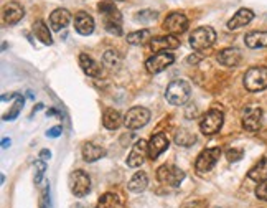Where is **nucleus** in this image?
I'll use <instances>...</instances> for the list:
<instances>
[{"label":"nucleus","mask_w":267,"mask_h":208,"mask_svg":"<svg viewBox=\"0 0 267 208\" xmlns=\"http://www.w3.org/2000/svg\"><path fill=\"white\" fill-rule=\"evenodd\" d=\"M99 12L102 13V24L107 33L119 37L122 35V15L117 10L114 0H104L99 3Z\"/></svg>","instance_id":"f257e3e1"},{"label":"nucleus","mask_w":267,"mask_h":208,"mask_svg":"<svg viewBox=\"0 0 267 208\" xmlns=\"http://www.w3.org/2000/svg\"><path fill=\"white\" fill-rule=\"evenodd\" d=\"M190 94H192V86H190L188 81L173 79L169 86H167L165 98H167V101L170 104H173V106H183V104L190 99Z\"/></svg>","instance_id":"f03ea898"},{"label":"nucleus","mask_w":267,"mask_h":208,"mask_svg":"<svg viewBox=\"0 0 267 208\" xmlns=\"http://www.w3.org/2000/svg\"><path fill=\"white\" fill-rule=\"evenodd\" d=\"M244 86L247 91L257 93L267 88V68L266 66H252L244 75Z\"/></svg>","instance_id":"7ed1b4c3"},{"label":"nucleus","mask_w":267,"mask_h":208,"mask_svg":"<svg viewBox=\"0 0 267 208\" xmlns=\"http://www.w3.org/2000/svg\"><path fill=\"white\" fill-rule=\"evenodd\" d=\"M216 42V31L211 26H198L196 30H193V33L190 35V45L196 52H203L213 47V43Z\"/></svg>","instance_id":"20e7f679"},{"label":"nucleus","mask_w":267,"mask_h":208,"mask_svg":"<svg viewBox=\"0 0 267 208\" xmlns=\"http://www.w3.org/2000/svg\"><path fill=\"white\" fill-rule=\"evenodd\" d=\"M185 179V172L175 165H162L157 169V180L169 187H178Z\"/></svg>","instance_id":"39448f33"},{"label":"nucleus","mask_w":267,"mask_h":208,"mask_svg":"<svg viewBox=\"0 0 267 208\" xmlns=\"http://www.w3.org/2000/svg\"><path fill=\"white\" fill-rule=\"evenodd\" d=\"M223 123H224L223 111L211 109V111H208L205 114V117L201 119L200 129L205 135H213V134L219 132L221 128H223Z\"/></svg>","instance_id":"423d86ee"},{"label":"nucleus","mask_w":267,"mask_h":208,"mask_svg":"<svg viewBox=\"0 0 267 208\" xmlns=\"http://www.w3.org/2000/svg\"><path fill=\"white\" fill-rule=\"evenodd\" d=\"M150 121V111L147 107L135 106L130 107L124 117V124L127 129H140Z\"/></svg>","instance_id":"0eeeda50"},{"label":"nucleus","mask_w":267,"mask_h":208,"mask_svg":"<svg viewBox=\"0 0 267 208\" xmlns=\"http://www.w3.org/2000/svg\"><path fill=\"white\" fill-rule=\"evenodd\" d=\"M219 157H221L219 147L206 149V151H203L200 156H198L196 162H194V169H196L198 174H206V172H210L213 167L216 165Z\"/></svg>","instance_id":"6e6552de"},{"label":"nucleus","mask_w":267,"mask_h":208,"mask_svg":"<svg viewBox=\"0 0 267 208\" xmlns=\"http://www.w3.org/2000/svg\"><path fill=\"white\" fill-rule=\"evenodd\" d=\"M70 188L76 197H84L91 190V179L83 170H74L70 175Z\"/></svg>","instance_id":"1a4fd4ad"},{"label":"nucleus","mask_w":267,"mask_h":208,"mask_svg":"<svg viewBox=\"0 0 267 208\" xmlns=\"http://www.w3.org/2000/svg\"><path fill=\"white\" fill-rule=\"evenodd\" d=\"M173 61H175V56L171 55V53L158 52L146 61V68L150 75H157V73H162L164 70H167Z\"/></svg>","instance_id":"9d476101"},{"label":"nucleus","mask_w":267,"mask_h":208,"mask_svg":"<svg viewBox=\"0 0 267 208\" xmlns=\"http://www.w3.org/2000/svg\"><path fill=\"white\" fill-rule=\"evenodd\" d=\"M188 28V19L182 12H173L164 22V30L169 35H182Z\"/></svg>","instance_id":"9b49d317"},{"label":"nucleus","mask_w":267,"mask_h":208,"mask_svg":"<svg viewBox=\"0 0 267 208\" xmlns=\"http://www.w3.org/2000/svg\"><path fill=\"white\" fill-rule=\"evenodd\" d=\"M262 124V109L259 106H247L243 112V128L247 132H257Z\"/></svg>","instance_id":"f8f14e48"},{"label":"nucleus","mask_w":267,"mask_h":208,"mask_svg":"<svg viewBox=\"0 0 267 208\" xmlns=\"http://www.w3.org/2000/svg\"><path fill=\"white\" fill-rule=\"evenodd\" d=\"M148 156V144L144 141V139H140L134 144L132 151H130L129 157H127V165L132 167V169H137L146 162Z\"/></svg>","instance_id":"ddd939ff"},{"label":"nucleus","mask_w":267,"mask_h":208,"mask_svg":"<svg viewBox=\"0 0 267 208\" xmlns=\"http://www.w3.org/2000/svg\"><path fill=\"white\" fill-rule=\"evenodd\" d=\"M169 146H170V141L165 134H162V132L153 134L152 139L148 141V157H150L152 160L158 159V157L169 149Z\"/></svg>","instance_id":"4468645a"},{"label":"nucleus","mask_w":267,"mask_h":208,"mask_svg":"<svg viewBox=\"0 0 267 208\" xmlns=\"http://www.w3.org/2000/svg\"><path fill=\"white\" fill-rule=\"evenodd\" d=\"M2 15H3V22L7 25H15L24 19L25 15V10L20 3L17 2H8L3 5V10H2Z\"/></svg>","instance_id":"2eb2a0df"},{"label":"nucleus","mask_w":267,"mask_h":208,"mask_svg":"<svg viewBox=\"0 0 267 208\" xmlns=\"http://www.w3.org/2000/svg\"><path fill=\"white\" fill-rule=\"evenodd\" d=\"M180 47V40L175 35H165V37H157L150 40V48L153 53L158 52H169Z\"/></svg>","instance_id":"dca6fc26"},{"label":"nucleus","mask_w":267,"mask_h":208,"mask_svg":"<svg viewBox=\"0 0 267 208\" xmlns=\"http://www.w3.org/2000/svg\"><path fill=\"white\" fill-rule=\"evenodd\" d=\"M74 28L79 35H91L94 31V20L91 15H88L86 12H78L74 17Z\"/></svg>","instance_id":"f3484780"},{"label":"nucleus","mask_w":267,"mask_h":208,"mask_svg":"<svg viewBox=\"0 0 267 208\" xmlns=\"http://www.w3.org/2000/svg\"><path fill=\"white\" fill-rule=\"evenodd\" d=\"M254 19V12L249 10V8H239V10L234 13V17L228 22V28L229 30H238L241 26H246L249 22H252Z\"/></svg>","instance_id":"a211bd4d"},{"label":"nucleus","mask_w":267,"mask_h":208,"mask_svg":"<svg viewBox=\"0 0 267 208\" xmlns=\"http://www.w3.org/2000/svg\"><path fill=\"white\" fill-rule=\"evenodd\" d=\"M216 60H218L219 65L228 66V68L238 66L239 61H241V52H239L238 48H226L218 53Z\"/></svg>","instance_id":"6ab92c4d"},{"label":"nucleus","mask_w":267,"mask_h":208,"mask_svg":"<svg viewBox=\"0 0 267 208\" xmlns=\"http://www.w3.org/2000/svg\"><path fill=\"white\" fill-rule=\"evenodd\" d=\"M71 20V13L66 8H56L55 12L49 15V26L55 31H60L63 28H66V25Z\"/></svg>","instance_id":"aec40b11"},{"label":"nucleus","mask_w":267,"mask_h":208,"mask_svg":"<svg viewBox=\"0 0 267 208\" xmlns=\"http://www.w3.org/2000/svg\"><path fill=\"white\" fill-rule=\"evenodd\" d=\"M79 66L81 70L88 76H91V78H99V76H101V65H99L94 58L86 55V53H81L79 55Z\"/></svg>","instance_id":"412c9836"},{"label":"nucleus","mask_w":267,"mask_h":208,"mask_svg":"<svg viewBox=\"0 0 267 208\" xmlns=\"http://www.w3.org/2000/svg\"><path fill=\"white\" fill-rule=\"evenodd\" d=\"M106 156V149L101 146H96L93 142H86L83 146V159L86 162H96Z\"/></svg>","instance_id":"4be33fe9"},{"label":"nucleus","mask_w":267,"mask_h":208,"mask_svg":"<svg viewBox=\"0 0 267 208\" xmlns=\"http://www.w3.org/2000/svg\"><path fill=\"white\" fill-rule=\"evenodd\" d=\"M122 123H124V121H122V116L119 114V111H116V109H106V111H104L102 124H104V128H106V129L116 130V129L121 128Z\"/></svg>","instance_id":"5701e85b"},{"label":"nucleus","mask_w":267,"mask_h":208,"mask_svg":"<svg viewBox=\"0 0 267 208\" xmlns=\"http://www.w3.org/2000/svg\"><path fill=\"white\" fill-rule=\"evenodd\" d=\"M244 42L249 48H266L267 47V31H251L246 35Z\"/></svg>","instance_id":"b1692460"},{"label":"nucleus","mask_w":267,"mask_h":208,"mask_svg":"<svg viewBox=\"0 0 267 208\" xmlns=\"http://www.w3.org/2000/svg\"><path fill=\"white\" fill-rule=\"evenodd\" d=\"M147 185H148V177L146 172H135L134 177L129 180L127 188L134 193H140L147 188Z\"/></svg>","instance_id":"393cba45"},{"label":"nucleus","mask_w":267,"mask_h":208,"mask_svg":"<svg viewBox=\"0 0 267 208\" xmlns=\"http://www.w3.org/2000/svg\"><path fill=\"white\" fill-rule=\"evenodd\" d=\"M247 177L251 180H254V182H257V183L266 182L267 180V159L266 157L264 159H261L251 170H249Z\"/></svg>","instance_id":"a878e982"},{"label":"nucleus","mask_w":267,"mask_h":208,"mask_svg":"<svg viewBox=\"0 0 267 208\" xmlns=\"http://www.w3.org/2000/svg\"><path fill=\"white\" fill-rule=\"evenodd\" d=\"M33 33H35V37H37L43 45H51L53 43L51 33H49L48 26H47V24H45L43 20H37L33 24Z\"/></svg>","instance_id":"bb28decb"},{"label":"nucleus","mask_w":267,"mask_h":208,"mask_svg":"<svg viewBox=\"0 0 267 208\" xmlns=\"http://www.w3.org/2000/svg\"><path fill=\"white\" fill-rule=\"evenodd\" d=\"M148 40H152V31L148 28H142L137 31H132V33L127 35V43L134 45V47H140V45L147 43Z\"/></svg>","instance_id":"cd10ccee"},{"label":"nucleus","mask_w":267,"mask_h":208,"mask_svg":"<svg viewBox=\"0 0 267 208\" xmlns=\"http://www.w3.org/2000/svg\"><path fill=\"white\" fill-rule=\"evenodd\" d=\"M121 205H122L121 198L112 192L104 193L97 202V208H121Z\"/></svg>","instance_id":"c85d7f7f"},{"label":"nucleus","mask_w":267,"mask_h":208,"mask_svg":"<svg viewBox=\"0 0 267 208\" xmlns=\"http://www.w3.org/2000/svg\"><path fill=\"white\" fill-rule=\"evenodd\" d=\"M175 142L176 146H182V147H190L196 142V137H194L193 132H190L187 129H180L178 132L175 134Z\"/></svg>","instance_id":"c756f323"},{"label":"nucleus","mask_w":267,"mask_h":208,"mask_svg":"<svg viewBox=\"0 0 267 208\" xmlns=\"http://www.w3.org/2000/svg\"><path fill=\"white\" fill-rule=\"evenodd\" d=\"M102 61H104V65L106 66H109V68H117L121 65V61H122V58L119 53L116 52V50H107L106 53H104V56H102Z\"/></svg>","instance_id":"7c9ffc66"},{"label":"nucleus","mask_w":267,"mask_h":208,"mask_svg":"<svg viewBox=\"0 0 267 208\" xmlns=\"http://www.w3.org/2000/svg\"><path fill=\"white\" fill-rule=\"evenodd\" d=\"M24 103H25L24 96H22V94H19V96L15 98V103H13V106H12L10 112L3 116V121H13V119H15V117L20 114L22 107H24Z\"/></svg>","instance_id":"2f4dec72"},{"label":"nucleus","mask_w":267,"mask_h":208,"mask_svg":"<svg viewBox=\"0 0 267 208\" xmlns=\"http://www.w3.org/2000/svg\"><path fill=\"white\" fill-rule=\"evenodd\" d=\"M158 17L155 10H140L134 15V19L140 22V24H147V22H153Z\"/></svg>","instance_id":"473e14b6"},{"label":"nucleus","mask_w":267,"mask_h":208,"mask_svg":"<svg viewBox=\"0 0 267 208\" xmlns=\"http://www.w3.org/2000/svg\"><path fill=\"white\" fill-rule=\"evenodd\" d=\"M35 169H37V174H35V183H42V179L45 175V172H47V164H45V160H37L35 162Z\"/></svg>","instance_id":"72a5a7b5"},{"label":"nucleus","mask_w":267,"mask_h":208,"mask_svg":"<svg viewBox=\"0 0 267 208\" xmlns=\"http://www.w3.org/2000/svg\"><path fill=\"white\" fill-rule=\"evenodd\" d=\"M244 156V151L243 149H229V151H226V159H228L229 162H238L241 160Z\"/></svg>","instance_id":"f704fd0d"},{"label":"nucleus","mask_w":267,"mask_h":208,"mask_svg":"<svg viewBox=\"0 0 267 208\" xmlns=\"http://www.w3.org/2000/svg\"><path fill=\"white\" fill-rule=\"evenodd\" d=\"M256 197L259 198V200H262V202H267V180H266V182H262V183L257 185Z\"/></svg>","instance_id":"c9c22d12"},{"label":"nucleus","mask_w":267,"mask_h":208,"mask_svg":"<svg viewBox=\"0 0 267 208\" xmlns=\"http://www.w3.org/2000/svg\"><path fill=\"white\" fill-rule=\"evenodd\" d=\"M61 132H63L61 126H55V128H51V129L47 130V135H48V137H51V139H56V137H60Z\"/></svg>","instance_id":"e433bc0d"},{"label":"nucleus","mask_w":267,"mask_h":208,"mask_svg":"<svg viewBox=\"0 0 267 208\" xmlns=\"http://www.w3.org/2000/svg\"><path fill=\"white\" fill-rule=\"evenodd\" d=\"M49 157H51V152H49L48 149H43V151L40 152V159L42 160H48Z\"/></svg>","instance_id":"4c0bfd02"},{"label":"nucleus","mask_w":267,"mask_h":208,"mask_svg":"<svg viewBox=\"0 0 267 208\" xmlns=\"http://www.w3.org/2000/svg\"><path fill=\"white\" fill-rule=\"evenodd\" d=\"M40 109H43V104H42V103H38V104H37V106H35V107H33V111H31V116H33V114H35V112H38Z\"/></svg>","instance_id":"58836bf2"},{"label":"nucleus","mask_w":267,"mask_h":208,"mask_svg":"<svg viewBox=\"0 0 267 208\" xmlns=\"http://www.w3.org/2000/svg\"><path fill=\"white\" fill-rule=\"evenodd\" d=\"M2 147H3V149L10 147V139H3V141H2Z\"/></svg>","instance_id":"ea45409f"},{"label":"nucleus","mask_w":267,"mask_h":208,"mask_svg":"<svg viewBox=\"0 0 267 208\" xmlns=\"http://www.w3.org/2000/svg\"><path fill=\"white\" fill-rule=\"evenodd\" d=\"M198 61H200V58H196V56H193V55L188 58V63H193V65H194V63H198Z\"/></svg>","instance_id":"a19ab883"},{"label":"nucleus","mask_w":267,"mask_h":208,"mask_svg":"<svg viewBox=\"0 0 267 208\" xmlns=\"http://www.w3.org/2000/svg\"><path fill=\"white\" fill-rule=\"evenodd\" d=\"M47 114H48V116H53V114H58V112H56L55 109H49V111L47 112Z\"/></svg>","instance_id":"79ce46f5"},{"label":"nucleus","mask_w":267,"mask_h":208,"mask_svg":"<svg viewBox=\"0 0 267 208\" xmlns=\"http://www.w3.org/2000/svg\"><path fill=\"white\" fill-rule=\"evenodd\" d=\"M26 96H28L30 99H33V93H31V91H28V93H26Z\"/></svg>","instance_id":"37998d69"}]
</instances>
